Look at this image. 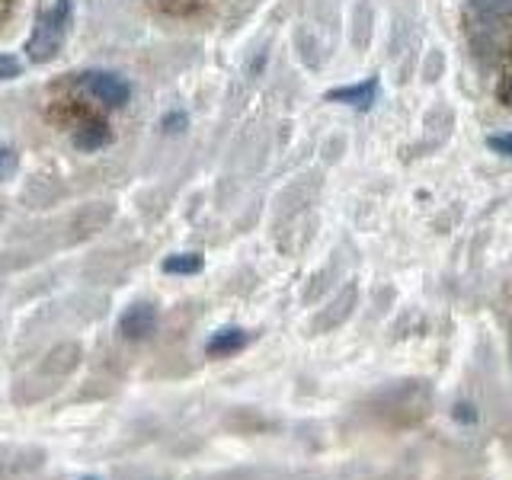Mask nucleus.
I'll list each match as a JSON object with an SVG mask.
<instances>
[{
    "label": "nucleus",
    "instance_id": "obj_6",
    "mask_svg": "<svg viewBox=\"0 0 512 480\" xmlns=\"http://www.w3.org/2000/svg\"><path fill=\"white\" fill-rule=\"evenodd\" d=\"M199 269H202L199 253H176L164 260V272H170V276H196Z\"/></svg>",
    "mask_w": 512,
    "mask_h": 480
},
{
    "label": "nucleus",
    "instance_id": "obj_11",
    "mask_svg": "<svg viewBox=\"0 0 512 480\" xmlns=\"http://www.w3.org/2000/svg\"><path fill=\"white\" fill-rule=\"evenodd\" d=\"M16 170V154L13 151H0V176H7Z\"/></svg>",
    "mask_w": 512,
    "mask_h": 480
},
{
    "label": "nucleus",
    "instance_id": "obj_4",
    "mask_svg": "<svg viewBox=\"0 0 512 480\" xmlns=\"http://www.w3.org/2000/svg\"><path fill=\"white\" fill-rule=\"evenodd\" d=\"M378 96V80H362V84H352V87H340V90H330L327 100H340L346 106H356V109H365L372 106Z\"/></svg>",
    "mask_w": 512,
    "mask_h": 480
},
{
    "label": "nucleus",
    "instance_id": "obj_3",
    "mask_svg": "<svg viewBox=\"0 0 512 480\" xmlns=\"http://www.w3.org/2000/svg\"><path fill=\"white\" fill-rule=\"evenodd\" d=\"M119 327L122 333L128 336V340H144V336H151L154 327H157V311H154V304H132L122 320H119Z\"/></svg>",
    "mask_w": 512,
    "mask_h": 480
},
{
    "label": "nucleus",
    "instance_id": "obj_9",
    "mask_svg": "<svg viewBox=\"0 0 512 480\" xmlns=\"http://www.w3.org/2000/svg\"><path fill=\"white\" fill-rule=\"evenodd\" d=\"M487 144L496 151V154H506V157H512V132H503V135H490L487 138Z\"/></svg>",
    "mask_w": 512,
    "mask_h": 480
},
{
    "label": "nucleus",
    "instance_id": "obj_7",
    "mask_svg": "<svg viewBox=\"0 0 512 480\" xmlns=\"http://www.w3.org/2000/svg\"><path fill=\"white\" fill-rule=\"evenodd\" d=\"M106 141H109V132H106V125H100V122H93V125H87V128H80V132L74 135V144H77V148H84V151L103 148Z\"/></svg>",
    "mask_w": 512,
    "mask_h": 480
},
{
    "label": "nucleus",
    "instance_id": "obj_12",
    "mask_svg": "<svg viewBox=\"0 0 512 480\" xmlns=\"http://www.w3.org/2000/svg\"><path fill=\"white\" fill-rule=\"evenodd\" d=\"M496 93H500V103L512 109V74L503 77V84H500V90H496Z\"/></svg>",
    "mask_w": 512,
    "mask_h": 480
},
{
    "label": "nucleus",
    "instance_id": "obj_13",
    "mask_svg": "<svg viewBox=\"0 0 512 480\" xmlns=\"http://www.w3.org/2000/svg\"><path fill=\"white\" fill-rule=\"evenodd\" d=\"M7 13V0H0V16H4Z\"/></svg>",
    "mask_w": 512,
    "mask_h": 480
},
{
    "label": "nucleus",
    "instance_id": "obj_1",
    "mask_svg": "<svg viewBox=\"0 0 512 480\" xmlns=\"http://www.w3.org/2000/svg\"><path fill=\"white\" fill-rule=\"evenodd\" d=\"M71 20V0H58L55 10H48L45 16H39L36 23V32H32V39L26 45V52L32 61H45L48 55H55V48L61 45V36H64V26Z\"/></svg>",
    "mask_w": 512,
    "mask_h": 480
},
{
    "label": "nucleus",
    "instance_id": "obj_10",
    "mask_svg": "<svg viewBox=\"0 0 512 480\" xmlns=\"http://www.w3.org/2000/svg\"><path fill=\"white\" fill-rule=\"evenodd\" d=\"M16 74H20V61H16L13 55H0V80L16 77Z\"/></svg>",
    "mask_w": 512,
    "mask_h": 480
},
{
    "label": "nucleus",
    "instance_id": "obj_14",
    "mask_svg": "<svg viewBox=\"0 0 512 480\" xmlns=\"http://www.w3.org/2000/svg\"><path fill=\"white\" fill-rule=\"evenodd\" d=\"M90 480H93V477H90Z\"/></svg>",
    "mask_w": 512,
    "mask_h": 480
},
{
    "label": "nucleus",
    "instance_id": "obj_8",
    "mask_svg": "<svg viewBox=\"0 0 512 480\" xmlns=\"http://www.w3.org/2000/svg\"><path fill=\"white\" fill-rule=\"evenodd\" d=\"M471 7L487 13V16H509L512 13V0H471Z\"/></svg>",
    "mask_w": 512,
    "mask_h": 480
},
{
    "label": "nucleus",
    "instance_id": "obj_5",
    "mask_svg": "<svg viewBox=\"0 0 512 480\" xmlns=\"http://www.w3.org/2000/svg\"><path fill=\"white\" fill-rule=\"evenodd\" d=\"M247 343V333L240 330V327H224V330H218L212 340H208V352L212 356H228V352H237L240 346Z\"/></svg>",
    "mask_w": 512,
    "mask_h": 480
},
{
    "label": "nucleus",
    "instance_id": "obj_2",
    "mask_svg": "<svg viewBox=\"0 0 512 480\" xmlns=\"http://www.w3.org/2000/svg\"><path fill=\"white\" fill-rule=\"evenodd\" d=\"M84 87L93 100H100L106 106H125L128 96H132V87H128V80H122L119 74L112 71H90L84 74Z\"/></svg>",
    "mask_w": 512,
    "mask_h": 480
}]
</instances>
